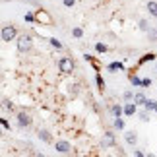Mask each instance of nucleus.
<instances>
[{
    "label": "nucleus",
    "mask_w": 157,
    "mask_h": 157,
    "mask_svg": "<svg viewBox=\"0 0 157 157\" xmlns=\"http://www.w3.org/2000/svg\"><path fill=\"white\" fill-rule=\"evenodd\" d=\"M83 60H86V62H89V64H93V68L99 72V66H101V64H99V60H95V58L91 56V54L86 52V54H83Z\"/></svg>",
    "instance_id": "f8f14e48"
},
{
    "label": "nucleus",
    "mask_w": 157,
    "mask_h": 157,
    "mask_svg": "<svg viewBox=\"0 0 157 157\" xmlns=\"http://www.w3.org/2000/svg\"><path fill=\"white\" fill-rule=\"evenodd\" d=\"M144 109H147V111H155V109H157V101L147 99V101H146V105H144Z\"/></svg>",
    "instance_id": "6ab92c4d"
},
{
    "label": "nucleus",
    "mask_w": 157,
    "mask_h": 157,
    "mask_svg": "<svg viewBox=\"0 0 157 157\" xmlns=\"http://www.w3.org/2000/svg\"><path fill=\"white\" fill-rule=\"evenodd\" d=\"M109 111H111V114H113L114 118H117V117H122V114H124V107H120V105H113L111 109H109Z\"/></svg>",
    "instance_id": "9b49d317"
},
{
    "label": "nucleus",
    "mask_w": 157,
    "mask_h": 157,
    "mask_svg": "<svg viewBox=\"0 0 157 157\" xmlns=\"http://www.w3.org/2000/svg\"><path fill=\"white\" fill-rule=\"evenodd\" d=\"M138 117H140L142 122H147V120H149V111H147V109H144V111L138 113Z\"/></svg>",
    "instance_id": "4be33fe9"
},
{
    "label": "nucleus",
    "mask_w": 157,
    "mask_h": 157,
    "mask_svg": "<svg viewBox=\"0 0 157 157\" xmlns=\"http://www.w3.org/2000/svg\"><path fill=\"white\" fill-rule=\"evenodd\" d=\"M49 43H51V47H52V49H56V51H60V49H62V43H60V41H58L56 37H51V39H49Z\"/></svg>",
    "instance_id": "a211bd4d"
},
{
    "label": "nucleus",
    "mask_w": 157,
    "mask_h": 157,
    "mask_svg": "<svg viewBox=\"0 0 157 157\" xmlns=\"http://www.w3.org/2000/svg\"><path fill=\"white\" fill-rule=\"evenodd\" d=\"M151 86V78H144L142 80V87H149Z\"/></svg>",
    "instance_id": "c756f323"
},
{
    "label": "nucleus",
    "mask_w": 157,
    "mask_h": 157,
    "mask_svg": "<svg viewBox=\"0 0 157 157\" xmlns=\"http://www.w3.org/2000/svg\"><path fill=\"white\" fill-rule=\"evenodd\" d=\"M2 103H4L2 107H4V109H10V111H12V107H14V105H12V103H10L8 99H2Z\"/></svg>",
    "instance_id": "2f4dec72"
},
{
    "label": "nucleus",
    "mask_w": 157,
    "mask_h": 157,
    "mask_svg": "<svg viewBox=\"0 0 157 157\" xmlns=\"http://www.w3.org/2000/svg\"><path fill=\"white\" fill-rule=\"evenodd\" d=\"M113 126L117 130H124V120L120 118V117H117V118H114V122H113Z\"/></svg>",
    "instance_id": "412c9836"
},
{
    "label": "nucleus",
    "mask_w": 157,
    "mask_h": 157,
    "mask_svg": "<svg viewBox=\"0 0 157 157\" xmlns=\"http://www.w3.org/2000/svg\"><path fill=\"white\" fill-rule=\"evenodd\" d=\"M2 2H10V0H2Z\"/></svg>",
    "instance_id": "72a5a7b5"
},
{
    "label": "nucleus",
    "mask_w": 157,
    "mask_h": 157,
    "mask_svg": "<svg viewBox=\"0 0 157 157\" xmlns=\"http://www.w3.org/2000/svg\"><path fill=\"white\" fill-rule=\"evenodd\" d=\"M142 80H144V78H138L136 74H132V76H130V83H132L134 87H142Z\"/></svg>",
    "instance_id": "f3484780"
},
{
    "label": "nucleus",
    "mask_w": 157,
    "mask_h": 157,
    "mask_svg": "<svg viewBox=\"0 0 157 157\" xmlns=\"http://www.w3.org/2000/svg\"><path fill=\"white\" fill-rule=\"evenodd\" d=\"M146 95H144L142 91H138V93H134V103L136 105H146Z\"/></svg>",
    "instance_id": "ddd939ff"
},
{
    "label": "nucleus",
    "mask_w": 157,
    "mask_h": 157,
    "mask_svg": "<svg viewBox=\"0 0 157 157\" xmlns=\"http://www.w3.org/2000/svg\"><path fill=\"white\" fill-rule=\"evenodd\" d=\"M95 51H97L99 54H103V52H107V51H109V47H107L105 43H97V45H95Z\"/></svg>",
    "instance_id": "b1692460"
},
{
    "label": "nucleus",
    "mask_w": 157,
    "mask_h": 157,
    "mask_svg": "<svg viewBox=\"0 0 157 157\" xmlns=\"http://www.w3.org/2000/svg\"><path fill=\"white\" fill-rule=\"evenodd\" d=\"M0 124H2V130H4V132H8V130H10V122H8V120H6L4 117L0 118Z\"/></svg>",
    "instance_id": "cd10ccee"
},
{
    "label": "nucleus",
    "mask_w": 157,
    "mask_h": 157,
    "mask_svg": "<svg viewBox=\"0 0 157 157\" xmlns=\"http://www.w3.org/2000/svg\"><path fill=\"white\" fill-rule=\"evenodd\" d=\"M31 45H33V37H31V35L23 33V35L17 37V51H20V52H27L29 49H31Z\"/></svg>",
    "instance_id": "f257e3e1"
},
{
    "label": "nucleus",
    "mask_w": 157,
    "mask_h": 157,
    "mask_svg": "<svg viewBox=\"0 0 157 157\" xmlns=\"http://www.w3.org/2000/svg\"><path fill=\"white\" fill-rule=\"evenodd\" d=\"M95 82H97V87H99V91L103 93V91H105V87H107V83H105V80H103V78H101V74H97V76H95Z\"/></svg>",
    "instance_id": "dca6fc26"
},
{
    "label": "nucleus",
    "mask_w": 157,
    "mask_h": 157,
    "mask_svg": "<svg viewBox=\"0 0 157 157\" xmlns=\"http://www.w3.org/2000/svg\"><path fill=\"white\" fill-rule=\"evenodd\" d=\"M117 146V136H114V132H105L103 138H101V147H114Z\"/></svg>",
    "instance_id": "39448f33"
},
{
    "label": "nucleus",
    "mask_w": 157,
    "mask_h": 157,
    "mask_svg": "<svg viewBox=\"0 0 157 157\" xmlns=\"http://www.w3.org/2000/svg\"><path fill=\"white\" fill-rule=\"evenodd\" d=\"M124 140L128 146H136V142H138V136H136V132L134 130H128V132H124Z\"/></svg>",
    "instance_id": "1a4fd4ad"
},
{
    "label": "nucleus",
    "mask_w": 157,
    "mask_h": 157,
    "mask_svg": "<svg viewBox=\"0 0 157 157\" xmlns=\"http://www.w3.org/2000/svg\"><path fill=\"white\" fill-rule=\"evenodd\" d=\"M140 29H142V31H149V29H151V27H149V23L146 21V20H140Z\"/></svg>",
    "instance_id": "bb28decb"
},
{
    "label": "nucleus",
    "mask_w": 157,
    "mask_h": 157,
    "mask_svg": "<svg viewBox=\"0 0 157 157\" xmlns=\"http://www.w3.org/2000/svg\"><path fill=\"white\" fill-rule=\"evenodd\" d=\"M72 35H74L76 39H82L83 37V29L82 27H74V29H72Z\"/></svg>",
    "instance_id": "393cba45"
},
{
    "label": "nucleus",
    "mask_w": 157,
    "mask_h": 157,
    "mask_svg": "<svg viewBox=\"0 0 157 157\" xmlns=\"http://www.w3.org/2000/svg\"><path fill=\"white\" fill-rule=\"evenodd\" d=\"M147 10H149V14H151L153 17H157V2L155 0H149L147 2Z\"/></svg>",
    "instance_id": "2eb2a0df"
},
{
    "label": "nucleus",
    "mask_w": 157,
    "mask_h": 157,
    "mask_svg": "<svg viewBox=\"0 0 157 157\" xmlns=\"http://www.w3.org/2000/svg\"><path fill=\"white\" fill-rule=\"evenodd\" d=\"M23 20L29 21V23H37V20H35V14H31V12H27V14L23 16Z\"/></svg>",
    "instance_id": "a878e982"
},
{
    "label": "nucleus",
    "mask_w": 157,
    "mask_h": 157,
    "mask_svg": "<svg viewBox=\"0 0 157 157\" xmlns=\"http://www.w3.org/2000/svg\"><path fill=\"white\" fill-rule=\"evenodd\" d=\"M37 136H39V140H43L45 144H51V142H52L51 132H49V130H45V128H43V130H39V132H37Z\"/></svg>",
    "instance_id": "9d476101"
},
{
    "label": "nucleus",
    "mask_w": 157,
    "mask_h": 157,
    "mask_svg": "<svg viewBox=\"0 0 157 157\" xmlns=\"http://www.w3.org/2000/svg\"><path fill=\"white\" fill-rule=\"evenodd\" d=\"M155 68H157V66H155Z\"/></svg>",
    "instance_id": "c9c22d12"
},
{
    "label": "nucleus",
    "mask_w": 157,
    "mask_h": 157,
    "mask_svg": "<svg viewBox=\"0 0 157 157\" xmlns=\"http://www.w3.org/2000/svg\"><path fill=\"white\" fill-rule=\"evenodd\" d=\"M58 70L62 72V74H72V72H74V60L70 56H62L58 60Z\"/></svg>",
    "instance_id": "7ed1b4c3"
},
{
    "label": "nucleus",
    "mask_w": 157,
    "mask_h": 157,
    "mask_svg": "<svg viewBox=\"0 0 157 157\" xmlns=\"http://www.w3.org/2000/svg\"><path fill=\"white\" fill-rule=\"evenodd\" d=\"M62 4L66 6V8H72V6L76 4V0H62Z\"/></svg>",
    "instance_id": "7c9ffc66"
},
{
    "label": "nucleus",
    "mask_w": 157,
    "mask_h": 157,
    "mask_svg": "<svg viewBox=\"0 0 157 157\" xmlns=\"http://www.w3.org/2000/svg\"><path fill=\"white\" fill-rule=\"evenodd\" d=\"M147 37H149V41H151V43H157V29H149L147 31Z\"/></svg>",
    "instance_id": "5701e85b"
},
{
    "label": "nucleus",
    "mask_w": 157,
    "mask_h": 157,
    "mask_svg": "<svg viewBox=\"0 0 157 157\" xmlns=\"http://www.w3.org/2000/svg\"><path fill=\"white\" fill-rule=\"evenodd\" d=\"M31 124V117L27 113H17V126L20 128H25V126Z\"/></svg>",
    "instance_id": "0eeeda50"
},
{
    "label": "nucleus",
    "mask_w": 157,
    "mask_h": 157,
    "mask_svg": "<svg viewBox=\"0 0 157 157\" xmlns=\"http://www.w3.org/2000/svg\"><path fill=\"white\" fill-rule=\"evenodd\" d=\"M35 20H37V23H41V25H47V27L52 25V17L47 10H35Z\"/></svg>",
    "instance_id": "f03ea898"
},
{
    "label": "nucleus",
    "mask_w": 157,
    "mask_h": 157,
    "mask_svg": "<svg viewBox=\"0 0 157 157\" xmlns=\"http://www.w3.org/2000/svg\"><path fill=\"white\" fill-rule=\"evenodd\" d=\"M122 99H124V101H134V93H132V91H124Z\"/></svg>",
    "instance_id": "c85d7f7f"
},
{
    "label": "nucleus",
    "mask_w": 157,
    "mask_h": 157,
    "mask_svg": "<svg viewBox=\"0 0 157 157\" xmlns=\"http://www.w3.org/2000/svg\"><path fill=\"white\" fill-rule=\"evenodd\" d=\"M151 60H155V54L149 52V54H144V56L140 58V64H146V62H151Z\"/></svg>",
    "instance_id": "aec40b11"
},
{
    "label": "nucleus",
    "mask_w": 157,
    "mask_h": 157,
    "mask_svg": "<svg viewBox=\"0 0 157 157\" xmlns=\"http://www.w3.org/2000/svg\"><path fill=\"white\" fill-rule=\"evenodd\" d=\"M136 113H138V105L132 103V101H126V105H124V117H134Z\"/></svg>",
    "instance_id": "6e6552de"
},
{
    "label": "nucleus",
    "mask_w": 157,
    "mask_h": 157,
    "mask_svg": "<svg viewBox=\"0 0 157 157\" xmlns=\"http://www.w3.org/2000/svg\"><path fill=\"white\" fill-rule=\"evenodd\" d=\"M155 113H157V109H155Z\"/></svg>",
    "instance_id": "f704fd0d"
},
{
    "label": "nucleus",
    "mask_w": 157,
    "mask_h": 157,
    "mask_svg": "<svg viewBox=\"0 0 157 157\" xmlns=\"http://www.w3.org/2000/svg\"><path fill=\"white\" fill-rule=\"evenodd\" d=\"M134 155H136V157H144L146 153H144V151H140V149H136V151H134Z\"/></svg>",
    "instance_id": "473e14b6"
},
{
    "label": "nucleus",
    "mask_w": 157,
    "mask_h": 157,
    "mask_svg": "<svg viewBox=\"0 0 157 157\" xmlns=\"http://www.w3.org/2000/svg\"><path fill=\"white\" fill-rule=\"evenodd\" d=\"M0 37H2V41H4V43H10V41L16 37V27L12 25V23H6V25H2Z\"/></svg>",
    "instance_id": "20e7f679"
},
{
    "label": "nucleus",
    "mask_w": 157,
    "mask_h": 157,
    "mask_svg": "<svg viewBox=\"0 0 157 157\" xmlns=\"http://www.w3.org/2000/svg\"><path fill=\"white\" fill-rule=\"evenodd\" d=\"M107 68L111 70V72H117V70H124V62H118V60H117V62H111V64L107 66Z\"/></svg>",
    "instance_id": "4468645a"
},
{
    "label": "nucleus",
    "mask_w": 157,
    "mask_h": 157,
    "mask_svg": "<svg viewBox=\"0 0 157 157\" xmlns=\"http://www.w3.org/2000/svg\"><path fill=\"white\" fill-rule=\"evenodd\" d=\"M54 149H56L58 153L68 155V153L72 151V146H70V142H66V140H58L56 144H54Z\"/></svg>",
    "instance_id": "423d86ee"
}]
</instances>
